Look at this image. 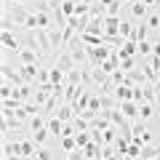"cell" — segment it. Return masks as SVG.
<instances>
[{"label":"cell","instance_id":"cb8c5ba5","mask_svg":"<svg viewBox=\"0 0 160 160\" xmlns=\"http://www.w3.org/2000/svg\"><path fill=\"white\" fill-rule=\"evenodd\" d=\"M75 139H78V147H80V149H86L88 144H93V142H91V131H86V133H78Z\"/></svg>","mask_w":160,"mask_h":160},{"label":"cell","instance_id":"d6986e66","mask_svg":"<svg viewBox=\"0 0 160 160\" xmlns=\"http://www.w3.org/2000/svg\"><path fill=\"white\" fill-rule=\"evenodd\" d=\"M16 27H19V24L13 22V16H11L8 11H3V27H0V29H3V32H13Z\"/></svg>","mask_w":160,"mask_h":160},{"label":"cell","instance_id":"83f0119b","mask_svg":"<svg viewBox=\"0 0 160 160\" xmlns=\"http://www.w3.org/2000/svg\"><path fill=\"white\" fill-rule=\"evenodd\" d=\"M6 3H16V6H32V3H35V0H6Z\"/></svg>","mask_w":160,"mask_h":160},{"label":"cell","instance_id":"9c48e42d","mask_svg":"<svg viewBox=\"0 0 160 160\" xmlns=\"http://www.w3.org/2000/svg\"><path fill=\"white\" fill-rule=\"evenodd\" d=\"M158 158H160V144H144L139 152V160H158Z\"/></svg>","mask_w":160,"mask_h":160},{"label":"cell","instance_id":"52a82bcc","mask_svg":"<svg viewBox=\"0 0 160 160\" xmlns=\"http://www.w3.org/2000/svg\"><path fill=\"white\" fill-rule=\"evenodd\" d=\"M43 53H38V51H32V48H22V53H19V62L22 64H38L40 67V62H43Z\"/></svg>","mask_w":160,"mask_h":160},{"label":"cell","instance_id":"1f68e13d","mask_svg":"<svg viewBox=\"0 0 160 160\" xmlns=\"http://www.w3.org/2000/svg\"><path fill=\"white\" fill-rule=\"evenodd\" d=\"M158 160H160V158H158Z\"/></svg>","mask_w":160,"mask_h":160},{"label":"cell","instance_id":"9a60e30c","mask_svg":"<svg viewBox=\"0 0 160 160\" xmlns=\"http://www.w3.org/2000/svg\"><path fill=\"white\" fill-rule=\"evenodd\" d=\"M152 115H155V104L152 102H142V104H139V120H142V123L149 120Z\"/></svg>","mask_w":160,"mask_h":160},{"label":"cell","instance_id":"8992f818","mask_svg":"<svg viewBox=\"0 0 160 160\" xmlns=\"http://www.w3.org/2000/svg\"><path fill=\"white\" fill-rule=\"evenodd\" d=\"M19 72H22L24 83H38V72H40V67H38V64H22V67H19Z\"/></svg>","mask_w":160,"mask_h":160},{"label":"cell","instance_id":"4316f807","mask_svg":"<svg viewBox=\"0 0 160 160\" xmlns=\"http://www.w3.org/2000/svg\"><path fill=\"white\" fill-rule=\"evenodd\" d=\"M35 160H53V152L48 147H38V155H35Z\"/></svg>","mask_w":160,"mask_h":160},{"label":"cell","instance_id":"f1b7e54d","mask_svg":"<svg viewBox=\"0 0 160 160\" xmlns=\"http://www.w3.org/2000/svg\"><path fill=\"white\" fill-rule=\"evenodd\" d=\"M144 3H147V6H158V0H144Z\"/></svg>","mask_w":160,"mask_h":160},{"label":"cell","instance_id":"44dd1931","mask_svg":"<svg viewBox=\"0 0 160 160\" xmlns=\"http://www.w3.org/2000/svg\"><path fill=\"white\" fill-rule=\"evenodd\" d=\"M147 22H139L136 24V32H133V40H136V43H142V40H147Z\"/></svg>","mask_w":160,"mask_h":160},{"label":"cell","instance_id":"484cf974","mask_svg":"<svg viewBox=\"0 0 160 160\" xmlns=\"http://www.w3.org/2000/svg\"><path fill=\"white\" fill-rule=\"evenodd\" d=\"M133 64H136V59H133V56H123V59H120V69H123V72H131Z\"/></svg>","mask_w":160,"mask_h":160},{"label":"cell","instance_id":"30bf717a","mask_svg":"<svg viewBox=\"0 0 160 160\" xmlns=\"http://www.w3.org/2000/svg\"><path fill=\"white\" fill-rule=\"evenodd\" d=\"M128 8H131V13H133L136 19H142V22L149 16V8H147V3H144V0H133Z\"/></svg>","mask_w":160,"mask_h":160},{"label":"cell","instance_id":"6da1fadb","mask_svg":"<svg viewBox=\"0 0 160 160\" xmlns=\"http://www.w3.org/2000/svg\"><path fill=\"white\" fill-rule=\"evenodd\" d=\"M67 51L72 53V59H75V62H78V64H80V62H86V59H88V46H86V43H83V38H80V35H75V38L69 40Z\"/></svg>","mask_w":160,"mask_h":160},{"label":"cell","instance_id":"d4e9b609","mask_svg":"<svg viewBox=\"0 0 160 160\" xmlns=\"http://www.w3.org/2000/svg\"><path fill=\"white\" fill-rule=\"evenodd\" d=\"M144 22H147V27L149 29H160V13L155 11V13H149L147 19H144Z\"/></svg>","mask_w":160,"mask_h":160},{"label":"cell","instance_id":"2e32d148","mask_svg":"<svg viewBox=\"0 0 160 160\" xmlns=\"http://www.w3.org/2000/svg\"><path fill=\"white\" fill-rule=\"evenodd\" d=\"M29 136H32V142L38 144V147H46V142H48V136H51V131H48V126H46V128H40V131L29 133Z\"/></svg>","mask_w":160,"mask_h":160},{"label":"cell","instance_id":"ffe728a7","mask_svg":"<svg viewBox=\"0 0 160 160\" xmlns=\"http://www.w3.org/2000/svg\"><path fill=\"white\" fill-rule=\"evenodd\" d=\"M133 32H136V27H133L131 22H126V19H123V24H120V35H123L126 40H133Z\"/></svg>","mask_w":160,"mask_h":160},{"label":"cell","instance_id":"4fadbf2b","mask_svg":"<svg viewBox=\"0 0 160 160\" xmlns=\"http://www.w3.org/2000/svg\"><path fill=\"white\" fill-rule=\"evenodd\" d=\"M115 99L118 102H133V88L131 86H118L115 88Z\"/></svg>","mask_w":160,"mask_h":160},{"label":"cell","instance_id":"603a6c76","mask_svg":"<svg viewBox=\"0 0 160 160\" xmlns=\"http://www.w3.org/2000/svg\"><path fill=\"white\" fill-rule=\"evenodd\" d=\"M29 93H32V88H29V86H22V88H16V96H13V99H19L22 104H27Z\"/></svg>","mask_w":160,"mask_h":160},{"label":"cell","instance_id":"277c9868","mask_svg":"<svg viewBox=\"0 0 160 160\" xmlns=\"http://www.w3.org/2000/svg\"><path fill=\"white\" fill-rule=\"evenodd\" d=\"M35 38H38V46L43 56H53V46H51V38H48V29H35Z\"/></svg>","mask_w":160,"mask_h":160},{"label":"cell","instance_id":"5b68a950","mask_svg":"<svg viewBox=\"0 0 160 160\" xmlns=\"http://www.w3.org/2000/svg\"><path fill=\"white\" fill-rule=\"evenodd\" d=\"M0 40H3V48H6L8 53H22V40L13 38V32H3Z\"/></svg>","mask_w":160,"mask_h":160},{"label":"cell","instance_id":"7c38bea8","mask_svg":"<svg viewBox=\"0 0 160 160\" xmlns=\"http://www.w3.org/2000/svg\"><path fill=\"white\" fill-rule=\"evenodd\" d=\"M133 53H139V43H136V40H126V43L118 48V56L120 59H123V56H133Z\"/></svg>","mask_w":160,"mask_h":160},{"label":"cell","instance_id":"f546056e","mask_svg":"<svg viewBox=\"0 0 160 160\" xmlns=\"http://www.w3.org/2000/svg\"><path fill=\"white\" fill-rule=\"evenodd\" d=\"M155 91H160V80H158V83H155Z\"/></svg>","mask_w":160,"mask_h":160},{"label":"cell","instance_id":"5bb4252c","mask_svg":"<svg viewBox=\"0 0 160 160\" xmlns=\"http://www.w3.org/2000/svg\"><path fill=\"white\" fill-rule=\"evenodd\" d=\"M48 131H51V136L62 139V136H64V123H62L59 118H48Z\"/></svg>","mask_w":160,"mask_h":160},{"label":"cell","instance_id":"4dcf8cb0","mask_svg":"<svg viewBox=\"0 0 160 160\" xmlns=\"http://www.w3.org/2000/svg\"><path fill=\"white\" fill-rule=\"evenodd\" d=\"M123 3H126V6H131V3H133V0H123Z\"/></svg>","mask_w":160,"mask_h":160},{"label":"cell","instance_id":"8fae6325","mask_svg":"<svg viewBox=\"0 0 160 160\" xmlns=\"http://www.w3.org/2000/svg\"><path fill=\"white\" fill-rule=\"evenodd\" d=\"M120 112L126 115L128 120H136L139 118V104L136 102H120Z\"/></svg>","mask_w":160,"mask_h":160},{"label":"cell","instance_id":"7a4b0ae2","mask_svg":"<svg viewBox=\"0 0 160 160\" xmlns=\"http://www.w3.org/2000/svg\"><path fill=\"white\" fill-rule=\"evenodd\" d=\"M3 80H6V83H11V86H16V88L27 86V83H24V78H22V72H19V69H13L8 62H3Z\"/></svg>","mask_w":160,"mask_h":160},{"label":"cell","instance_id":"e0dca14e","mask_svg":"<svg viewBox=\"0 0 160 160\" xmlns=\"http://www.w3.org/2000/svg\"><path fill=\"white\" fill-rule=\"evenodd\" d=\"M67 80V72H62L59 67H51V86H64Z\"/></svg>","mask_w":160,"mask_h":160},{"label":"cell","instance_id":"ba28073f","mask_svg":"<svg viewBox=\"0 0 160 160\" xmlns=\"http://www.w3.org/2000/svg\"><path fill=\"white\" fill-rule=\"evenodd\" d=\"M53 118H59L62 123H72V120L78 118V112H75V107H72V104H62V107H59V112L53 115Z\"/></svg>","mask_w":160,"mask_h":160},{"label":"cell","instance_id":"ac0fdd59","mask_svg":"<svg viewBox=\"0 0 160 160\" xmlns=\"http://www.w3.org/2000/svg\"><path fill=\"white\" fill-rule=\"evenodd\" d=\"M72 126H75L78 133H86V131H91V120H86V118H80V115H78V118L72 120Z\"/></svg>","mask_w":160,"mask_h":160},{"label":"cell","instance_id":"7402d4cb","mask_svg":"<svg viewBox=\"0 0 160 160\" xmlns=\"http://www.w3.org/2000/svg\"><path fill=\"white\" fill-rule=\"evenodd\" d=\"M152 43H149V40H142V43H139V56H144V59H149L152 56Z\"/></svg>","mask_w":160,"mask_h":160},{"label":"cell","instance_id":"3957f363","mask_svg":"<svg viewBox=\"0 0 160 160\" xmlns=\"http://www.w3.org/2000/svg\"><path fill=\"white\" fill-rule=\"evenodd\" d=\"M53 67H59L62 72H72V69H78V62H75V59H72V53H69L67 48H64V51L56 56V64H53Z\"/></svg>","mask_w":160,"mask_h":160}]
</instances>
